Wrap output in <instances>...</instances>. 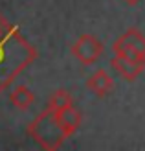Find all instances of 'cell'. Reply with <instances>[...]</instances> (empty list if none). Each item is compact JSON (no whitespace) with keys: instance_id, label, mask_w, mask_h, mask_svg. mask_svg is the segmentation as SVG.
Listing matches in <instances>:
<instances>
[{"instance_id":"obj_6","label":"cell","mask_w":145,"mask_h":151,"mask_svg":"<svg viewBox=\"0 0 145 151\" xmlns=\"http://www.w3.org/2000/svg\"><path fill=\"white\" fill-rule=\"evenodd\" d=\"M86 88L92 90L97 98L110 96L114 90V79L110 78V74L105 68H99L94 74H90V78L86 79Z\"/></svg>"},{"instance_id":"obj_7","label":"cell","mask_w":145,"mask_h":151,"mask_svg":"<svg viewBox=\"0 0 145 151\" xmlns=\"http://www.w3.org/2000/svg\"><path fill=\"white\" fill-rule=\"evenodd\" d=\"M55 114L59 118L61 125H63V129L68 133V137H72V134L77 133V129L83 124V114L74 103L64 107V109H61V111H55Z\"/></svg>"},{"instance_id":"obj_2","label":"cell","mask_w":145,"mask_h":151,"mask_svg":"<svg viewBox=\"0 0 145 151\" xmlns=\"http://www.w3.org/2000/svg\"><path fill=\"white\" fill-rule=\"evenodd\" d=\"M26 133L39 147L50 149V151L59 149L64 144L66 138H70L68 133L63 129V125H61L55 111H51L48 107L31 120V124L26 127Z\"/></svg>"},{"instance_id":"obj_10","label":"cell","mask_w":145,"mask_h":151,"mask_svg":"<svg viewBox=\"0 0 145 151\" xmlns=\"http://www.w3.org/2000/svg\"><path fill=\"white\" fill-rule=\"evenodd\" d=\"M125 2H127L129 6H136V4H138V2H140V0H125Z\"/></svg>"},{"instance_id":"obj_3","label":"cell","mask_w":145,"mask_h":151,"mask_svg":"<svg viewBox=\"0 0 145 151\" xmlns=\"http://www.w3.org/2000/svg\"><path fill=\"white\" fill-rule=\"evenodd\" d=\"M114 55H129L136 59H145V35L138 28H129L112 42Z\"/></svg>"},{"instance_id":"obj_9","label":"cell","mask_w":145,"mask_h":151,"mask_svg":"<svg viewBox=\"0 0 145 151\" xmlns=\"http://www.w3.org/2000/svg\"><path fill=\"white\" fill-rule=\"evenodd\" d=\"M72 103H74L72 94L68 92V90L61 88V90H55V92L51 94L46 107L51 109V111H61V109H64V107H68V105H72Z\"/></svg>"},{"instance_id":"obj_4","label":"cell","mask_w":145,"mask_h":151,"mask_svg":"<svg viewBox=\"0 0 145 151\" xmlns=\"http://www.w3.org/2000/svg\"><path fill=\"white\" fill-rule=\"evenodd\" d=\"M103 42L97 39L96 35L83 33L79 35V39L72 44V55L77 59L81 65H94L97 63V59L103 55Z\"/></svg>"},{"instance_id":"obj_1","label":"cell","mask_w":145,"mask_h":151,"mask_svg":"<svg viewBox=\"0 0 145 151\" xmlns=\"http://www.w3.org/2000/svg\"><path fill=\"white\" fill-rule=\"evenodd\" d=\"M37 57L39 50L0 13V96L37 61Z\"/></svg>"},{"instance_id":"obj_5","label":"cell","mask_w":145,"mask_h":151,"mask_svg":"<svg viewBox=\"0 0 145 151\" xmlns=\"http://www.w3.org/2000/svg\"><path fill=\"white\" fill-rule=\"evenodd\" d=\"M110 66L125 81H136L145 70V59H136L129 55H114L110 59Z\"/></svg>"},{"instance_id":"obj_8","label":"cell","mask_w":145,"mask_h":151,"mask_svg":"<svg viewBox=\"0 0 145 151\" xmlns=\"http://www.w3.org/2000/svg\"><path fill=\"white\" fill-rule=\"evenodd\" d=\"M35 101V94L26 85H17L9 92V103L19 111H28Z\"/></svg>"}]
</instances>
